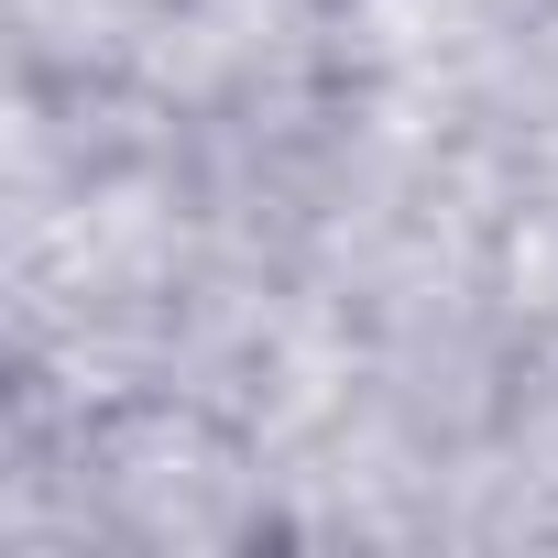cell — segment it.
<instances>
[{
  "mask_svg": "<svg viewBox=\"0 0 558 558\" xmlns=\"http://www.w3.org/2000/svg\"><path fill=\"white\" fill-rule=\"evenodd\" d=\"M307 12H362V0H307Z\"/></svg>",
  "mask_w": 558,
  "mask_h": 558,
  "instance_id": "1",
  "label": "cell"
}]
</instances>
